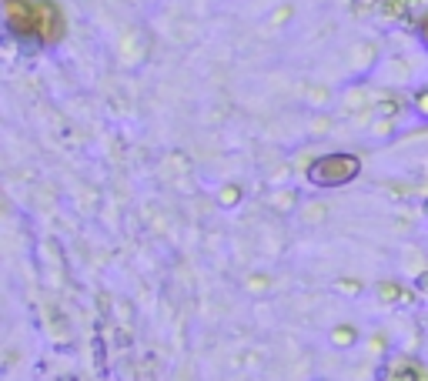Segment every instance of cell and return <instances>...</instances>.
I'll return each mask as SVG.
<instances>
[{"instance_id":"6","label":"cell","mask_w":428,"mask_h":381,"mask_svg":"<svg viewBox=\"0 0 428 381\" xmlns=\"http://www.w3.org/2000/svg\"><path fill=\"white\" fill-rule=\"evenodd\" d=\"M385 381H418V365H412V361H395Z\"/></svg>"},{"instance_id":"8","label":"cell","mask_w":428,"mask_h":381,"mask_svg":"<svg viewBox=\"0 0 428 381\" xmlns=\"http://www.w3.org/2000/svg\"><path fill=\"white\" fill-rule=\"evenodd\" d=\"M398 110H401V101L388 97V101H378V104H375V117H385V121H392Z\"/></svg>"},{"instance_id":"4","label":"cell","mask_w":428,"mask_h":381,"mask_svg":"<svg viewBox=\"0 0 428 381\" xmlns=\"http://www.w3.org/2000/svg\"><path fill=\"white\" fill-rule=\"evenodd\" d=\"M375 294L382 298V305H412V291H405L401 285H395V281H382V285L375 288Z\"/></svg>"},{"instance_id":"1","label":"cell","mask_w":428,"mask_h":381,"mask_svg":"<svg viewBox=\"0 0 428 381\" xmlns=\"http://www.w3.org/2000/svg\"><path fill=\"white\" fill-rule=\"evenodd\" d=\"M362 174V161L358 154H321L308 164V181L315 187H341V184H352Z\"/></svg>"},{"instance_id":"2","label":"cell","mask_w":428,"mask_h":381,"mask_svg":"<svg viewBox=\"0 0 428 381\" xmlns=\"http://www.w3.org/2000/svg\"><path fill=\"white\" fill-rule=\"evenodd\" d=\"M3 24H7L10 37H17V41H37V10H34V0H3Z\"/></svg>"},{"instance_id":"10","label":"cell","mask_w":428,"mask_h":381,"mask_svg":"<svg viewBox=\"0 0 428 381\" xmlns=\"http://www.w3.org/2000/svg\"><path fill=\"white\" fill-rule=\"evenodd\" d=\"M338 291H345V294H358L362 285H358V281H338Z\"/></svg>"},{"instance_id":"7","label":"cell","mask_w":428,"mask_h":381,"mask_svg":"<svg viewBox=\"0 0 428 381\" xmlns=\"http://www.w3.org/2000/svg\"><path fill=\"white\" fill-rule=\"evenodd\" d=\"M238 201H241V187H238V184H224V187L217 191V204H221V208H234Z\"/></svg>"},{"instance_id":"9","label":"cell","mask_w":428,"mask_h":381,"mask_svg":"<svg viewBox=\"0 0 428 381\" xmlns=\"http://www.w3.org/2000/svg\"><path fill=\"white\" fill-rule=\"evenodd\" d=\"M412 107H415V110H418V117H425V121H428V87H422V91L415 94Z\"/></svg>"},{"instance_id":"12","label":"cell","mask_w":428,"mask_h":381,"mask_svg":"<svg viewBox=\"0 0 428 381\" xmlns=\"http://www.w3.org/2000/svg\"><path fill=\"white\" fill-rule=\"evenodd\" d=\"M291 14V7H281V10H278V14H275V24H281V20H285V17H288Z\"/></svg>"},{"instance_id":"13","label":"cell","mask_w":428,"mask_h":381,"mask_svg":"<svg viewBox=\"0 0 428 381\" xmlns=\"http://www.w3.org/2000/svg\"><path fill=\"white\" fill-rule=\"evenodd\" d=\"M425 214H428V201H425Z\"/></svg>"},{"instance_id":"3","label":"cell","mask_w":428,"mask_h":381,"mask_svg":"<svg viewBox=\"0 0 428 381\" xmlns=\"http://www.w3.org/2000/svg\"><path fill=\"white\" fill-rule=\"evenodd\" d=\"M34 10H37V41L41 44H57L64 37V10L61 3L54 0H34Z\"/></svg>"},{"instance_id":"11","label":"cell","mask_w":428,"mask_h":381,"mask_svg":"<svg viewBox=\"0 0 428 381\" xmlns=\"http://www.w3.org/2000/svg\"><path fill=\"white\" fill-rule=\"evenodd\" d=\"M418 34H422V44L428 47V14L422 17V24H418Z\"/></svg>"},{"instance_id":"5","label":"cell","mask_w":428,"mask_h":381,"mask_svg":"<svg viewBox=\"0 0 428 381\" xmlns=\"http://www.w3.org/2000/svg\"><path fill=\"white\" fill-rule=\"evenodd\" d=\"M355 341H358L355 324H338V328H331V345H335V348H352Z\"/></svg>"}]
</instances>
